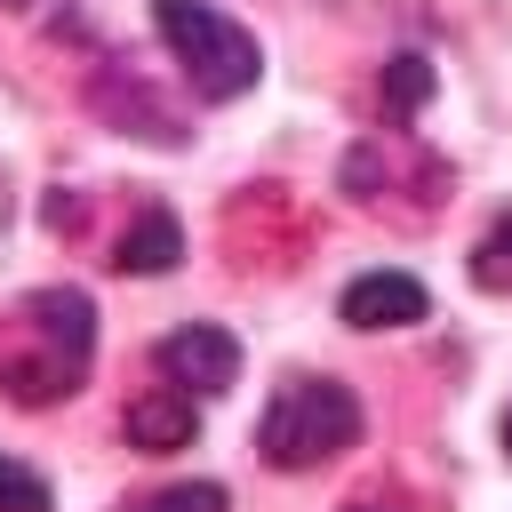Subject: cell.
I'll list each match as a JSON object with an SVG mask.
<instances>
[{"label":"cell","instance_id":"4fadbf2b","mask_svg":"<svg viewBox=\"0 0 512 512\" xmlns=\"http://www.w3.org/2000/svg\"><path fill=\"white\" fill-rule=\"evenodd\" d=\"M504 448H512V416H504Z\"/></svg>","mask_w":512,"mask_h":512},{"label":"cell","instance_id":"6da1fadb","mask_svg":"<svg viewBox=\"0 0 512 512\" xmlns=\"http://www.w3.org/2000/svg\"><path fill=\"white\" fill-rule=\"evenodd\" d=\"M88 360H96V304L80 288H32L0 336V392L24 408H56L88 384Z\"/></svg>","mask_w":512,"mask_h":512},{"label":"cell","instance_id":"5b68a950","mask_svg":"<svg viewBox=\"0 0 512 512\" xmlns=\"http://www.w3.org/2000/svg\"><path fill=\"white\" fill-rule=\"evenodd\" d=\"M336 312L352 320V328H408V320H424L432 312V296H424V280L416 272H360V280H344V296H336Z\"/></svg>","mask_w":512,"mask_h":512},{"label":"cell","instance_id":"277c9868","mask_svg":"<svg viewBox=\"0 0 512 512\" xmlns=\"http://www.w3.org/2000/svg\"><path fill=\"white\" fill-rule=\"evenodd\" d=\"M160 368H168V384L192 392V400L232 392V376H240V336L216 328V320H184V328L160 336Z\"/></svg>","mask_w":512,"mask_h":512},{"label":"cell","instance_id":"8fae6325","mask_svg":"<svg viewBox=\"0 0 512 512\" xmlns=\"http://www.w3.org/2000/svg\"><path fill=\"white\" fill-rule=\"evenodd\" d=\"M128 512H232V504H224L216 480H176V488H160V496H144V504H128Z\"/></svg>","mask_w":512,"mask_h":512},{"label":"cell","instance_id":"8992f818","mask_svg":"<svg viewBox=\"0 0 512 512\" xmlns=\"http://www.w3.org/2000/svg\"><path fill=\"white\" fill-rule=\"evenodd\" d=\"M120 432H128V448H144V456H176V448L200 440V408H192V392H144V400H128Z\"/></svg>","mask_w":512,"mask_h":512},{"label":"cell","instance_id":"9c48e42d","mask_svg":"<svg viewBox=\"0 0 512 512\" xmlns=\"http://www.w3.org/2000/svg\"><path fill=\"white\" fill-rule=\"evenodd\" d=\"M472 288L512 296V216H496V224L480 232V248H472Z\"/></svg>","mask_w":512,"mask_h":512},{"label":"cell","instance_id":"3957f363","mask_svg":"<svg viewBox=\"0 0 512 512\" xmlns=\"http://www.w3.org/2000/svg\"><path fill=\"white\" fill-rule=\"evenodd\" d=\"M360 424L368 416H360V400L336 376H288L272 392L264 424H256V448H264L272 472H320L328 456H344L360 440Z\"/></svg>","mask_w":512,"mask_h":512},{"label":"cell","instance_id":"ba28073f","mask_svg":"<svg viewBox=\"0 0 512 512\" xmlns=\"http://www.w3.org/2000/svg\"><path fill=\"white\" fill-rule=\"evenodd\" d=\"M424 96H432V64H424L416 48H400V56L384 64V120H408V112H424Z\"/></svg>","mask_w":512,"mask_h":512},{"label":"cell","instance_id":"7a4b0ae2","mask_svg":"<svg viewBox=\"0 0 512 512\" xmlns=\"http://www.w3.org/2000/svg\"><path fill=\"white\" fill-rule=\"evenodd\" d=\"M152 32H160L168 64L184 72V88H192L200 104H232V96H248L256 72H264L256 32H248L240 16H224L216 0H152Z\"/></svg>","mask_w":512,"mask_h":512},{"label":"cell","instance_id":"30bf717a","mask_svg":"<svg viewBox=\"0 0 512 512\" xmlns=\"http://www.w3.org/2000/svg\"><path fill=\"white\" fill-rule=\"evenodd\" d=\"M56 496H48V480L32 472V464H16V456H0V512H48Z\"/></svg>","mask_w":512,"mask_h":512},{"label":"cell","instance_id":"52a82bcc","mask_svg":"<svg viewBox=\"0 0 512 512\" xmlns=\"http://www.w3.org/2000/svg\"><path fill=\"white\" fill-rule=\"evenodd\" d=\"M112 264L128 272V280H152V272H176L184 264V224L168 216V208H136V224L112 240Z\"/></svg>","mask_w":512,"mask_h":512},{"label":"cell","instance_id":"5bb4252c","mask_svg":"<svg viewBox=\"0 0 512 512\" xmlns=\"http://www.w3.org/2000/svg\"><path fill=\"white\" fill-rule=\"evenodd\" d=\"M0 8H24V0H0Z\"/></svg>","mask_w":512,"mask_h":512},{"label":"cell","instance_id":"9a60e30c","mask_svg":"<svg viewBox=\"0 0 512 512\" xmlns=\"http://www.w3.org/2000/svg\"><path fill=\"white\" fill-rule=\"evenodd\" d=\"M328 8H336V0H328Z\"/></svg>","mask_w":512,"mask_h":512},{"label":"cell","instance_id":"7c38bea8","mask_svg":"<svg viewBox=\"0 0 512 512\" xmlns=\"http://www.w3.org/2000/svg\"><path fill=\"white\" fill-rule=\"evenodd\" d=\"M8 216H16V192H8V168H0V232H8Z\"/></svg>","mask_w":512,"mask_h":512}]
</instances>
